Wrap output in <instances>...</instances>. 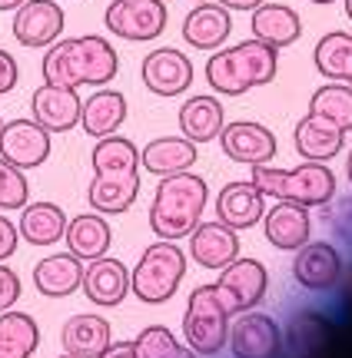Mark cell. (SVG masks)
Returning a JSON list of instances; mask_svg holds the SVG:
<instances>
[{"instance_id":"6da1fadb","label":"cell","mask_w":352,"mask_h":358,"mask_svg":"<svg viewBox=\"0 0 352 358\" xmlns=\"http://www.w3.org/2000/svg\"><path fill=\"white\" fill-rule=\"evenodd\" d=\"M43 83L53 87H106L117 77L120 57L113 43L97 34L53 40L43 53Z\"/></svg>"},{"instance_id":"7a4b0ae2","label":"cell","mask_w":352,"mask_h":358,"mask_svg":"<svg viewBox=\"0 0 352 358\" xmlns=\"http://www.w3.org/2000/svg\"><path fill=\"white\" fill-rule=\"evenodd\" d=\"M209 203V186L203 176L196 173H173L163 176L157 186V196L150 203V229L160 239L180 243L199 226L203 209Z\"/></svg>"},{"instance_id":"3957f363","label":"cell","mask_w":352,"mask_h":358,"mask_svg":"<svg viewBox=\"0 0 352 358\" xmlns=\"http://www.w3.org/2000/svg\"><path fill=\"white\" fill-rule=\"evenodd\" d=\"M276 70H279V50L253 37L213 53L206 60V83L220 96H243L253 87L273 83Z\"/></svg>"},{"instance_id":"277c9868","label":"cell","mask_w":352,"mask_h":358,"mask_svg":"<svg viewBox=\"0 0 352 358\" xmlns=\"http://www.w3.org/2000/svg\"><path fill=\"white\" fill-rule=\"evenodd\" d=\"M266 199L276 203H296V206H326L336 199V173L326 163H302L296 169H276L269 163L253 166L249 179Z\"/></svg>"},{"instance_id":"5b68a950","label":"cell","mask_w":352,"mask_h":358,"mask_svg":"<svg viewBox=\"0 0 352 358\" xmlns=\"http://www.w3.org/2000/svg\"><path fill=\"white\" fill-rule=\"evenodd\" d=\"M186 275V256L183 249L170 239H160L146 249L140 262L130 272V292L143 306H163L170 302Z\"/></svg>"},{"instance_id":"8992f818","label":"cell","mask_w":352,"mask_h":358,"mask_svg":"<svg viewBox=\"0 0 352 358\" xmlns=\"http://www.w3.org/2000/svg\"><path fill=\"white\" fill-rule=\"evenodd\" d=\"M183 335L186 345L196 355H220L230 338V312L220 306V299L213 292V285H199L190 292L186 315H183Z\"/></svg>"},{"instance_id":"52a82bcc","label":"cell","mask_w":352,"mask_h":358,"mask_svg":"<svg viewBox=\"0 0 352 358\" xmlns=\"http://www.w3.org/2000/svg\"><path fill=\"white\" fill-rule=\"evenodd\" d=\"M266 289H269V272L260 259H233L226 268H220V279L213 282V292L230 315L256 308L266 299Z\"/></svg>"},{"instance_id":"ba28073f","label":"cell","mask_w":352,"mask_h":358,"mask_svg":"<svg viewBox=\"0 0 352 358\" xmlns=\"http://www.w3.org/2000/svg\"><path fill=\"white\" fill-rule=\"evenodd\" d=\"M104 24L120 40L150 43L167 30V3L163 0H110Z\"/></svg>"},{"instance_id":"9c48e42d","label":"cell","mask_w":352,"mask_h":358,"mask_svg":"<svg viewBox=\"0 0 352 358\" xmlns=\"http://www.w3.org/2000/svg\"><path fill=\"white\" fill-rule=\"evenodd\" d=\"M0 159L17 169H37L50 159V133L37 120H10L0 129Z\"/></svg>"},{"instance_id":"30bf717a","label":"cell","mask_w":352,"mask_h":358,"mask_svg":"<svg viewBox=\"0 0 352 358\" xmlns=\"http://www.w3.org/2000/svg\"><path fill=\"white\" fill-rule=\"evenodd\" d=\"M64 24L66 17L60 0H24L13 10V37H17V43H24L30 50L50 47L53 40H60Z\"/></svg>"},{"instance_id":"8fae6325","label":"cell","mask_w":352,"mask_h":358,"mask_svg":"<svg viewBox=\"0 0 352 358\" xmlns=\"http://www.w3.org/2000/svg\"><path fill=\"white\" fill-rule=\"evenodd\" d=\"M230 348L233 358H279L283 355V332L273 315L266 312H243L230 329Z\"/></svg>"},{"instance_id":"7c38bea8","label":"cell","mask_w":352,"mask_h":358,"mask_svg":"<svg viewBox=\"0 0 352 358\" xmlns=\"http://www.w3.org/2000/svg\"><path fill=\"white\" fill-rule=\"evenodd\" d=\"M140 77H143V87L157 96H180L193 87V64L176 47H160V50L146 53Z\"/></svg>"},{"instance_id":"4fadbf2b","label":"cell","mask_w":352,"mask_h":358,"mask_svg":"<svg viewBox=\"0 0 352 358\" xmlns=\"http://www.w3.org/2000/svg\"><path fill=\"white\" fill-rule=\"evenodd\" d=\"M216 140H220L223 153L230 156L233 163H243V166H262V163H269L276 156L273 129L262 127V123H253V120L226 123Z\"/></svg>"},{"instance_id":"5bb4252c","label":"cell","mask_w":352,"mask_h":358,"mask_svg":"<svg viewBox=\"0 0 352 358\" xmlns=\"http://www.w3.org/2000/svg\"><path fill=\"white\" fill-rule=\"evenodd\" d=\"M293 275L309 292H326L342 279V256L329 243H302L293 259Z\"/></svg>"},{"instance_id":"9a60e30c","label":"cell","mask_w":352,"mask_h":358,"mask_svg":"<svg viewBox=\"0 0 352 358\" xmlns=\"http://www.w3.org/2000/svg\"><path fill=\"white\" fill-rule=\"evenodd\" d=\"M80 289L87 292V299L93 306L113 308L130 295V268L123 266L120 259H110V256L90 259V266H83Z\"/></svg>"},{"instance_id":"2e32d148","label":"cell","mask_w":352,"mask_h":358,"mask_svg":"<svg viewBox=\"0 0 352 358\" xmlns=\"http://www.w3.org/2000/svg\"><path fill=\"white\" fill-rule=\"evenodd\" d=\"M80 106H83V100L77 96L73 87L43 83L30 96V113L47 133H70L80 123Z\"/></svg>"},{"instance_id":"e0dca14e","label":"cell","mask_w":352,"mask_h":358,"mask_svg":"<svg viewBox=\"0 0 352 358\" xmlns=\"http://www.w3.org/2000/svg\"><path fill=\"white\" fill-rule=\"evenodd\" d=\"M190 256L199 262L203 268H226L233 259H239V236L236 229H230L226 222H203L190 232Z\"/></svg>"},{"instance_id":"ac0fdd59","label":"cell","mask_w":352,"mask_h":358,"mask_svg":"<svg viewBox=\"0 0 352 358\" xmlns=\"http://www.w3.org/2000/svg\"><path fill=\"white\" fill-rule=\"evenodd\" d=\"M262 232L269 245L283 252H296L302 243H309V232H313L309 209L296 203H276L269 213H262Z\"/></svg>"},{"instance_id":"d6986e66","label":"cell","mask_w":352,"mask_h":358,"mask_svg":"<svg viewBox=\"0 0 352 358\" xmlns=\"http://www.w3.org/2000/svg\"><path fill=\"white\" fill-rule=\"evenodd\" d=\"M266 213V196L253 182H226L216 196V219L230 229H253Z\"/></svg>"},{"instance_id":"ffe728a7","label":"cell","mask_w":352,"mask_h":358,"mask_svg":"<svg viewBox=\"0 0 352 358\" xmlns=\"http://www.w3.org/2000/svg\"><path fill=\"white\" fill-rule=\"evenodd\" d=\"M233 34V17L220 3H199L183 20V40L196 50H220Z\"/></svg>"},{"instance_id":"44dd1931","label":"cell","mask_w":352,"mask_h":358,"mask_svg":"<svg viewBox=\"0 0 352 358\" xmlns=\"http://www.w3.org/2000/svg\"><path fill=\"white\" fill-rule=\"evenodd\" d=\"M293 143H296V153L306 159V163H329L342 153V143H346V133L339 127H332L319 116L306 113L296 123V133H293Z\"/></svg>"},{"instance_id":"7402d4cb","label":"cell","mask_w":352,"mask_h":358,"mask_svg":"<svg viewBox=\"0 0 352 358\" xmlns=\"http://www.w3.org/2000/svg\"><path fill=\"white\" fill-rule=\"evenodd\" d=\"M249 27H253V37L262 40V43H269V47H276V50L293 47L302 34L300 13L293 10V7H286V3H266V0L253 10Z\"/></svg>"},{"instance_id":"603a6c76","label":"cell","mask_w":352,"mask_h":358,"mask_svg":"<svg viewBox=\"0 0 352 358\" xmlns=\"http://www.w3.org/2000/svg\"><path fill=\"white\" fill-rule=\"evenodd\" d=\"M83 282V259L73 252H57V256L40 259L34 266V285L40 295L47 299H66L73 295Z\"/></svg>"},{"instance_id":"cb8c5ba5","label":"cell","mask_w":352,"mask_h":358,"mask_svg":"<svg viewBox=\"0 0 352 358\" xmlns=\"http://www.w3.org/2000/svg\"><path fill=\"white\" fill-rule=\"evenodd\" d=\"M196 156H199L196 143H190L186 136H160V140H150L140 150V166L163 179L196 166Z\"/></svg>"},{"instance_id":"d4e9b609","label":"cell","mask_w":352,"mask_h":358,"mask_svg":"<svg viewBox=\"0 0 352 358\" xmlns=\"http://www.w3.org/2000/svg\"><path fill=\"white\" fill-rule=\"evenodd\" d=\"M123 120H127V96L120 93V90H97L93 96L83 100L80 106V127L87 136L93 140H100V136H110V133H117L123 127Z\"/></svg>"},{"instance_id":"484cf974","label":"cell","mask_w":352,"mask_h":358,"mask_svg":"<svg viewBox=\"0 0 352 358\" xmlns=\"http://www.w3.org/2000/svg\"><path fill=\"white\" fill-rule=\"evenodd\" d=\"M64 239H66V252L90 262V259L106 256V249L113 243V232H110V222L100 213H83V216L66 219Z\"/></svg>"},{"instance_id":"4316f807","label":"cell","mask_w":352,"mask_h":358,"mask_svg":"<svg viewBox=\"0 0 352 358\" xmlns=\"http://www.w3.org/2000/svg\"><path fill=\"white\" fill-rule=\"evenodd\" d=\"M60 342H64L66 355L100 358L106 352V345L113 342L110 338V322L104 315H93V312L73 315V319H66L64 332H60Z\"/></svg>"},{"instance_id":"83f0119b","label":"cell","mask_w":352,"mask_h":358,"mask_svg":"<svg viewBox=\"0 0 352 358\" xmlns=\"http://www.w3.org/2000/svg\"><path fill=\"white\" fill-rule=\"evenodd\" d=\"M226 127V110L216 96H190L180 106V129L190 143H213Z\"/></svg>"},{"instance_id":"f1b7e54d","label":"cell","mask_w":352,"mask_h":358,"mask_svg":"<svg viewBox=\"0 0 352 358\" xmlns=\"http://www.w3.org/2000/svg\"><path fill=\"white\" fill-rule=\"evenodd\" d=\"M136 192H140V173H130V176H93L90 189H87V203L100 216H123L136 203Z\"/></svg>"},{"instance_id":"f546056e","label":"cell","mask_w":352,"mask_h":358,"mask_svg":"<svg viewBox=\"0 0 352 358\" xmlns=\"http://www.w3.org/2000/svg\"><path fill=\"white\" fill-rule=\"evenodd\" d=\"M66 213L57 203H27L17 222L20 239L30 245H53L64 239Z\"/></svg>"},{"instance_id":"4dcf8cb0","label":"cell","mask_w":352,"mask_h":358,"mask_svg":"<svg viewBox=\"0 0 352 358\" xmlns=\"http://www.w3.org/2000/svg\"><path fill=\"white\" fill-rule=\"evenodd\" d=\"M90 166L93 176H130V173H140V150L133 146V140L110 133V136L97 140L90 153Z\"/></svg>"},{"instance_id":"1f68e13d","label":"cell","mask_w":352,"mask_h":358,"mask_svg":"<svg viewBox=\"0 0 352 358\" xmlns=\"http://www.w3.org/2000/svg\"><path fill=\"white\" fill-rule=\"evenodd\" d=\"M283 345L289 358H319L323 348L329 345V322L316 312H302L286 325Z\"/></svg>"},{"instance_id":"d6a6232c","label":"cell","mask_w":352,"mask_h":358,"mask_svg":"<svg viewBox=\"0 0 352 358\" xmlns=\"http://www.w3.org/2000/svg\"><path fill=\"white\" fill-rule=\"evenodd\" d=\"M40 345V329L27 312H0V358H30Z\"/></svg>"},{"instance_id":"836d02e7","label":"cell","mask_w":352,"mask_h":358,"mask_svg":"<svg viewBox=\"0 0 352 358\" xmlns=\"http://www.w3.org/2000/svg\"><path fill=\"white\" fill-rule=\"evenodd\" d=\"M316 70L326 80L336 83H352V34H326V37L316 43Z\"/></svg>"},{"instance_id":"e575fe53","label":"cell","mask_w":352,"mask_h":358,"mask_svg":"<svg viewBox=\"0 0 352 358\" xmlns=\"http://www.w3.org/2000/svg\"><path fill=\"white\" fill-rule=\"evenodd\" d=\"M309 113L326 120L332 127H339L342 133L352 129V83H326L313 93L309 100Z\"/></svg>"},{"instance_id":"d590c367","label":"cell","mask_w":352,"mask_h":358,"mask_svg":"<svg viewBox=\"0 0 352 358\" xmlns=\"http://www.w3.org/2000/svg\"><path fill=\"white\" fill-rule=\"evenodd\" d=\"M133 348H136V358H199L193 348L180 345L167 325H146L133 338Z\"/></svg>"},{"instance_id":"8d00e7d4","label":"cell","mask_w":352,"mask_h":358,"mask_svg":"<svg viewBox=\"0 0 352 358\" xmlns=\"http://www.w3.org/2000/svg\"><path fill=\"white\" fill-rule=\"evenodd\" d=\"M27 199H30V182L24 169L0 159V209H24Z\"/></svg>"},{"instance_id":"74e56055","label":"cell","mask_w":352,"mask_h":358,"mask_svg":"<svg viewBox=\"0 0 352 358\" xmlns=\"http://www.w3.org/2000/svg\"><path fill=\"white\" fill-rule=\"evenodd\" d=\"M17 299H20V279H17V272L7 268L0 262V312H7V308L17 306Z\"/></svg>"},{"instance_id":"f35d334b","label":"cell","mask_w":352,"mask_h":358,"mask_svg":"<svg viewBox=\"0 0 352 358\" xmlns=\"http://www.w3.org/2000/svg\"><path fill=\"white\" fill-rule=\"evenodd\" d=\"M17 80H20V66H17V60H13L7 50H0V96L10 93V90L17 87Z\"/></svg>"},{"instance_id":"ab89813d","label":"cell","mask_w":352,"mask_h":358,"mask_svg":"<svg viewBox=\"0 0 352 358\" xmlns=\"http://www.w3.org/2000/svg\"><path fill=\"white\" fill-rule=\"evenodd\" d=\"M17 243H20V232L7 216H0V262L10 259L17 252Z\"/></svg>"},{"instance_id":"60d3db41","label":"cell","mask_w":352,"mask_h":358,"mask_svg":"<svg viewBox=\"0 0 352 358\" xmlns=\"http://www.w3.org/2000/svg\"><path fill=\"white\" fill-rule=\"evenodd\" d=\"M100 358H136V348H133V342H110Z\"/></svg>"},{"instance_id":"b9f144b4","label":"cell","mask_w":352,"mask_h":358,"mask_svg":"<svg viewBox=\"0 0 352 358\" xmlns=\"http://www.w3.org/2000/svg\"><path fill=\"white\" fill-rule=\"evenodd\" d=\"M220 7H226V10H256L262 0H216Z\"/></svg>"},{"instance_id":"7bdbcfd3","label":"cell","mask_w":352,"mask_h":358,"mask_svg":"<svg viewBox=\"0 0 352 358\" xmlns=\"http://www.w3.org/2000/svg\"><path fill=\"white\" fill-rule=\"evenodd\" d=\"M24 0H0V10H17Z\"/></svg>"},{"instance_id":"ee69618b","label":"cell","mask_w":352,"mask_h":358,"mask_svg":"<svg viewBox=\"0 0 352 358\" xmlns=\"http://www.w3.org/2000/svg\"><path fill=\"white\" fill-rule=\"evenodd\" d=\"M309 3H319V7H329V3H336V0H309Z\"/></svg>"},{"instance_id":"f6af8a7d","label":"cell","mask_w":352,"mask_h":358,"mask_svg":"<svg viewBox=\"0 0 352 358\" xmlns=\"http://www.w3.org/2000/svg\"><path fill=\"white\" fill-rule=\"evenodd\" d=\"M346 17L352 20V0H346Z\"/></svg>"},{"instance_id":"bcb514c9","label":"cell","mask_w":352,"mask_h":358,"mask_svg":"<svg viewBox=\"0 0 352 358\" xmlns=\"http://www.w3.org/2000/svg\"><path fill=\"white\" fill-rule=\"evenodd\" d=\"M346 169H349V182H352V153H349V163H346Z\"/></svg>"},{"instance_id":"7dc6e473","label":"cell","mask_w":352,"mask_h":358,"mask_svg":"<svg viewBox=\"0 0 352 358\" xmlns=\"http://www.w3.org/2000/svg\"><path fill=\"white\" fill-rule=\"evenodd\" d=\"M57 358H77V355H57Z\"/></svg>"},{"instance_id":"c3c4849f","label":"cell","mask_w":352,"mask_h":358,"mask_svg":"<svg viewBox=\"0 0 352 358\" xmlns=\"http://www.w3.org/2000/svg\"><path fill=\"white\" fill-rule=\"evenodd\" d=\"M0 129H3V116H0Z\"/></svg>"}]
</instances>
